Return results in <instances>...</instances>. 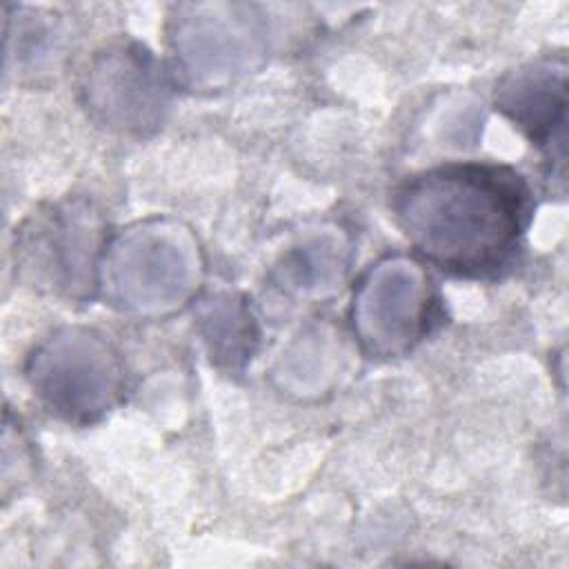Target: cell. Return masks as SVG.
Instances as JSON below:
<instances>
[{
	"mask_svg": "<svg viewBox=\"0 0 569 569\" xmlns=\"http://www.w3.org/2000/svg\"><path fill=\"white\" fill-rule=\"evenodd\" d=\"M391 216L436 269L465 280H496L522 253L533 193L509 164L453 160L405 178L391 196Z\"/></svg>",
	"mask_w": 569,
	"mask_h": 569,
	"instance_id": "cell-1",
	"label": "cell"
},
{
	"mask_svg": "<svg viewBox=\"0 0 569 569\" xmlns=\"http://www.w3.org/2000/svg\"><path fill=\"white\" fill-rule=\"evenodd\" d=\"M102 213L82 198L49 202L16 231L20 278L49 296L84 302L98 298V271L109 240Z\"/></svg>",
	"mask_w": 569,
	"mask_h": 569,
	"instance_id": "cell-5",
	"label": "cell"
},
{
	"mask_svg": "<svg viewBox=\"0 0 569 569\" xmlns=\"http://www.w3.org/2000/svg\"><path fill=\"white\" fill-rule=\"evenodd\" d=\"M164 31L171 80L193 93H218L233 87L258 71L269 51V31L253 4H173Z\"/></svg>",
	"mask_w": 569,
	"mask_h": 569,
	"instance_id": "cell-3",
	"label": "cell"
},
{
	"mask_svg": "<svg viewBox=\"0 0 569 569\" xmlns=\"http://www.w3.org/2000/svg\"><path fill=\"white\" fill-rule=\"evenodd\" d=\"M440 320L438 291L425 264L407 253L378 258L358 278L349 327L365 356L393 360L413 351Z\"/></svg>",
	"mask_w": 569,
	"mask_h": 569,
	"instance_id": "cell-6",
	"label": "cell"
},
{
	"mask_svg": "<svg viewBox=\"0 0 569 569\" xmlns=\"http://www.w3.org/2000/svg\"><path fill=\"white\" fill-rule=\"evenodd\" d=\"M207 273L193 229L169 216L111 233L100 260L98 298L133 318H167L198 300Z\"/></svg>",
	"mask_w": 569,
	"mask_h": 569,
	"instance_id": "cell-2",
	"label": "cell"
},
{
	"mask_svg": "<svg viewBox=\"0 0 569 569\" xmlns=\"http://www.w3.org/2000/svg\"><path fill=\"white\" fill-rule=\"evenodd\" d=\"M196 320L216 367L240 371L256 353L260 329L244 296L216 293L196 307Z\"/></svg>",
	"mask_w": 569,
	"mask_h": 569,
	"instance_id": "cell-9",
	"label": "cell"
},
{
	"mask_svg": "<svg viewBox=\"0 0 569 569\" xmlns=\"http://www.w3.org/2000/svg\"><path fill=\"white\" fill-rule=\"evenodd\" d=\"M173 87L167 62L149 47L136 40H116L87 62L80 102L102 129L147 138L162 127Z\"/></svg>",
	"mask_w": 569,
	"mask_h": 569,
	"instance_id": "cell-7",
	"label": "cell"
},
{
	"mask_svg": "<svg viewBox=\"0 0 569 569\" xmlns=\"http://www.w3.org/2000/svg\"><path fill=\"white\" fill-rule=\"evenodd\" d=\"M24 378L49 413L76 427L100 422L127 387L120 351L104 333L82 325L42 338L24 360Z\"/></svg>",
	"mask_w": 569,
	"mask_h": 569,
	"instance_id": "cell-4",
	"label": "cell"
},
{
	"mask_svg": "<svg viewBox=\"0 0 569 569\" xmlns=\"http://www.w3.org/2000/svg\"><path fill=\"white\" fill-rule=\"evenodd\" d=\"M336 229L313 231L287 249L276 267V280L296 296L322 298L342 282L349 249Z\"/></svg>",
	"mask_w": 569,
	"mask_h": 569,
	"instance_id": "cell-10",
	"label": "cell"
},
{
	"mask_svg": "<svg viewBox=\"0 0 569 569\" xmlns=\"http://www.w3.org/2000/svg\"><path fill=\"white\" fill-rule=\"evenodd\" d=\"M493 107L547 160L549 178L565 184L567 169V58L545 53L507 71L493 89Z\"/></svg>",
	"mask_w": 569,
	"mask_h": 569,
	"instance_id": "cell-8",
	"label": "cell"
}]
</instances>
